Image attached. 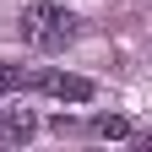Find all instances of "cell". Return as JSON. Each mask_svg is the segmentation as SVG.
<instances>
[{"label":"cell","mask_w":152,"mask_h":152,"mask_svg":"<svg viewBox=\"0 0 152 152\" xmlns=\"http://www.w3.org/2000/svg\"><path fill=\"white\" fill-rule=\"evenodd\" d=\"M22 38H27L33 49L54 54V49H65L71 38H76V16L65 6H27L22 11Z\"/></svg>","instance_id":"1"},{"label":"cell","mask_w":152,"mask_h":152,"mask_svg":"<svg viewBox=\"0 0 152 152\" xmlns=\"http://www.w3.org/2000/svg\"><path fill=\"white\" fill-rule=\"evenodd\" d=\"M33 130H38V120L27 109H6V114H0V136H6V141H27Z\"/></svg>","instance_id":"3"},{"label":"cell","mask_w":152,"mask_h":152,"mask_svg":"<svg viewBox=\"0 0 152 152\" xmlns=\"http://www.w3.org/2000/svg\"><path fill=\"white\" fill-rule=\"evenodd\" d=\"M125 130H130L125 120H109V114H103V120H98V136H125Z\"/></svg>","instance_id":"5"},{"label":"cell","mask_w":152,"mask_h":152,"mask_svg":"<svg viewBox=\"0 0 152 152\" xmlns=\"http://www.w3.org/2000/svg\"><path fill=\"white\" fill-rule=\"evenodd\" d=\"M38 87L54 92V98H65V103H87V98H92V82H87V76H65V71L38 76Z\"/></svg>","instance_id":"2"},{"label":"cell","mask_w":152,"mask_h":152,"mask_svg":"<svg viewBox=\"0 0 152 152\" xmlns=\"http://www.w3.org/2000/svg\"><path fill=\"white\" fill-rule=\"evenodd\" d=\"M22 82H27V76L16 71V65H0V92H11V87H22Z\"/></svg>","instance_id":"4"}]
</instances>
